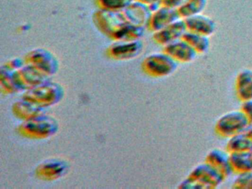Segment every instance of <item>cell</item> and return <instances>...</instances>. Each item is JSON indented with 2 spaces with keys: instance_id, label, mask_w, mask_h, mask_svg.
<instances>
[{
  "instance_id": "cell-11",
  "label": "cell",
  "mask_w": 252,
  "mask_h": 189,
  "mask_svg": "<svg viewBox=\"0 0 252 189\" xmlns=\"http://www.w3.org/2000/svg\"><path fill=\"white\" fill-rule=\"evenodd\" d=\"M187 31L184 19H180L163 29L154 32L153 39L157 44L164 46L181 39Z\"/></svg>"
},
{
  "instance_id": "cell-5",
  "label": "cell",
  "mask_w": 252,
  "mask_h": 189,
  "mask_svg": "<svg viewBox=\"0 0 252 189\" xmlns=\"http://www.w3.org/2000/svg\"><path fill=\"white\" fill-rule=\"evenodd\" d=\"M178 64L175 59L163 51L146 58L143 62V68L150 76L163 78L173 74L178 69Z\"/></svg>"
},
{
  "instance_id": "cell-22",
  "label": "cell",
  "mask_w": 252,
  "mask_h": 189,
  "mask_svg": "<svg viewBox=\"0 0 252 189\" xmlns=\"http://www.w3.org/2000/svg\"><path fill=\"white\" fill-rule=\"evenodd\" d=\"M182 38L193 47L198 55L205 54L209 51L210 47L209 36L187 31Z\"/></svg>"
},
{
  "instance_id": "cell-21",
  "label": "cell",
  "mask_w": 252,
  "mask_h": 189,
  "mask_svg": "<svg viewBox=\"0 0 252 189\" xmlns=\"http://www.w3.org/2000/svg\"><path fill=\"white\" fill-rule=\"evenodd\" d=\"M44 107L33 103L30 100H24L17 102L14 106V113L17 116L28 120L37 115H42Z\"/></svg>"
},
{
  "instance_id": "cell-1",
  "label": "cell",
  "mask_w": 252,
  "mask_h": 189,
  "mask_svg": "<svg viewBox=\"0 0 252 189\" xmlns=\"http://www.w3.org/2000/svg\"><path fill=\"white\" fill-rule=\"evenodd\" d=\"M222 176L206 162L196 165L178 188L184 189H216L224 181Z\"/></svg>"
},
{
  "instance_id": "cell-25",
  "label": "cell",
  "mask_w": 252,
  "mask_h": 189,
  "mask_svg": "<svg viewBox=\"0 0 252 189\" xmlns=\"http://www.w3.org/2000/svg\"><path fill=\"white\" fill-rule=\"evenodd\" d=\"M231 187L237 189H252V170L238 174L233 181Z\"/></svg>"
},
{
  "instance_id": "cell-9",
  "label": "cell",
  "mask_w": 252,
  "mask_h": 189,
  "mask_svg": "<svg viewBox=\"0 0 252 189\" xmlns=\"http://www.w3.org/2000/svg\"><path fill=\"white\" fill-rule=\"evenodd\" d=\"M180 19L181 18L178 13V9L161 5L160 8L152 13L147 27L150 31L156 32Z\"/></svg>"
},
{
  "instance_id": "cell-16",
  "label": "cell",
  "mask_w": 252,
  "mask_h": 189,
  "mask_svg": "<svg viewBox=\"0 0 252 189\" xmlns=\"http://www.w3.org/2000/svg\"><path fill=\"white\" fill-rule=\"evenodd\" d=\"M235 93L240 102L252 100V69L245 68L236 76Z\"/></svg>"
},
{
  "instance_id": "cell-28",
  "label": "cell",
  "mask_w": 252,
  "mask_h": 189,
  "mask_svg": "<svg viewBox=\"0 0 252 189\" xmlns=\"http://www.w3.org/2000/svg\"><path fill=\"white\" fill-rule=\"evenodd\" d=\"M23 62L21 60V59H14V60L11 61V62H8L7 63L5 67L8 68V69H11V70L14 71L15 69H20V67H23Z\"/></svg>"
},
{
  "instance_id": "cell-23",
  "label": "cell",
  "mask_w": 252,
  "mask_h": 189,
  "mask_svg": "<svg viewBox=\"0 0 252 189\" xmlns=\"http://www.w3.org/2000/svg\"><path fill=\"white\" fill-rule=\"evenodd\" d=\"M208 0H187L178 9L181 19H185L203 13L207 6Z\"/></svg>"
},
{
  "instance_id": "cell-4",
  "label": "cell",
  "mask_w": 252,
  "mask_h": 189,
  "mask_svg": "<svg viewBox=\"0 0 252 189\" xmlns=\"http://www.w3.org/2000/svg\"><path fill=\"white\" fill-rule=\"evenodd\" d=\"M64 91L60 84L46 82L27 90L23 98L42 107L55 104L63 97Z\"/></svg>"
},
{
  "instance_id": "cell-19",
  "label": "cell",
  "mask_w": 252,
  "mask_h": 189,
  "mask_svg": "<svg viewBox=\"0 0 252 189\" xmlns=\"http://www.w3.org/2000/svg\"><path fill=\"white\" fill-rule=\"evenodd\" d=\"M230 164L234 174H243L252 170V152L230 154Z\"/></svg>"
},
{
  "instance_id": "cell-6",
  "label": "cell",
  "mask_w": 252,
  "mask_h": 189,
  "mask_svg": "<svg viewBox=\"0 0 252 189\" xmlns=\"http://www.w3.org/2000/svg\"><path fill=\"white\" fill-rule=\"evenodd\" d=\"M25 62L47 75H53L58 69V61L49 50L35 49L26 56Z\"/></svg>"
},
{
  "instance_id": "cell-27",
  "label": "cell",
  "mask_w": 252,
  "mask_h": 189,
  "mask_svg": "<svg viewBox=\"0 0 252 189\" xmlns=\"http://www.w3.org/2000/svg\"><path fill=\"white\" fill-rule=\"evenodd\" d=\"M187 1V0H161V5L171 8L178 9Z\"/></svg>"
},
{
  "instance_id": "cell-17",
  "label": "cell",
  "mask_w": 252,
  "mask_h": 189,
  "mask_svg": "<svg viewBox=\"0 0 252 189\" xmlns=\"http://www.w3.org/2000/svg\"><path fill=\"white\" fill-rule=\"evenodd\" d=\"M67 171V165L64 161L52 159L41 164L36 170L38 176L45 180H55L63 177Z\"/></svg>"
},
{
  "instance_id": "cell-30",
  "label": "cell",
  "mask_w": 252,
  "mask_h": 189,
  "mask_svg": "<svg viewBox=\"0 0 252 189\" xmlns=\"http://www.w3.org/2000/svg\"><path fill=\"white\" fill-rule=\"evenodd\" d=\"M245 132H246V134H247L248 137H249V139H250L252 142V125L249 126V128H247V130H246Z\"/></svg>"
},
{
  "instance_id": "cell-13",
  "label": "cell",
  "mask_w": 252,
  "mask_h": 189,
  "mask_svg": "<svg viewBox=\"0 0 252 189\" xmlns=\"http://www.w3.org/2000/svg\"><path fill=\"white\" fill-rule=\"evenodd\" d=\"M204 162L215 168L224 180L232 174L230 164V154L226 150L218 148L212 149L206 155Z\"/></svg>"
},
{
  "instance_id": "cell-14",
  "label": "cell",
  "mask_w": 252,
  "mask_h": 189,
  "mask_svg": "<svg viewBox=\"0 0 252 189\" xmlns=\"http://www.w3.org/2000/svg\"><path fill=\"white\" fill-rule=\"evenodd\" d=\"M122 13L129 23L142 27L147 26L153 13L147 4L136 0L131 1Z\"/></svg>"
},
{
  "instance_id": "cell-31",
  "label": "cell",
  "mask_w": 252,
  "mask_h": 189,
  "mask_svg": "<svg viewBox=\"0 0 252 189\" xmlns=\"http://www.w3.org/2000/svg\"><path fill=\"white\" fill-rule=\"evenodd\" d=\"M130 1H134V0H130Z\"/></svg>"
},
{
  "instance_id": "cell-12",
  "label": "cell",
  "mask_w": 252,
  "mask_h": 189,
  "mask_svg": "<svg viewBox=\"0 0 252 189\" xmlns=\"http://www.w3.org/2000/svg\"><path fill=\"white\" fill-rule=\"evenodd\" d=\"M163 51L167 53L178 63L192 62L198 55L193 47L183 38L164 46Z\"/></svg>"
},
{
  "instance_id": "cell-24",
  "label": "cell",
  "mask_w": 252,
  "mask_h": 189,
  "mask_svg": "<svg viewBox=\"0 0 252 189\" xmlns=\"http://www.w3.org/2000/svg\"><path fill=\"white\" fill-rule=\"evenodd\" d=\"M130 0H95V3L102 10L123 11L131 3Z\"/></svg>"
},
{
  "instance_id": "cell-29",
  "label": "cell",
  "mask_w": 252,
  "mask_h": 189,
  "mask_svg": "<svg viewBox=\"0 0 252 189\" xmlns=\"http://www.w3.org/2000/svg\"><path fill=\"white\" fill-rule=\"evenodd\" d=\"M136 1H141V2L147 4V5H150V4H155V3H161V0H136Z\"/></svg>"
},
{
  "instance_id": "cell-8",
  "label": "cell",
  "mask_w": 252,
  "mask_h": 189,
  "mask_svg": "<svg viewBox=\"0 0 252 189\" xmlns=\"http://www.w3.org/2000/svg\"><path fill=\"white\" fill-rule=\"evenodd\" d=\"M14 77L21 90H29L48 81V75L30 64L14 72Z\"/></svg>"
},
{
  "instance_id": "cell-18",
  "label": "cell",
  "mask_w": 252,
  "mask_h": 189,
  "mask_svg": "<svg viewBox=\"0 0 252 189\" xmlns=\"http://www.w3.org/2000/svg\"><path fill=\"white\" fill-rule=\"evenodd\" d=\"M144 34V27L132 25L126 22L111 35L117 41H133L140 39Z\"/></svg>"
},
{
  "instance_id": "cell-26",
  "label": "cell",
  "mask_w": 252,
  "mask_h": 189,
  "mask_svg": "<svg viewBox=\"0 0 252 189\" xmlns=\"http://www.w3.org/2000/svg\"><path fill=\"white\" fill-rule=\"evenodd\" d=\"M243 113L247 117L248 120L252 124V100L242 102L241 108H240Z\"/></svg>"
},
{
  "instance_id": "cell-3",
  "label": "cell",
  "mask_w": 252,
  "mask_h": 189,
  "mask_svg": "<svg viewBox=\"0 0 252 189\" xmlns=\"http://www.w3.org/2000/svg\"><path fill=\"white\" fill-rule=\"evenodd\" d=\"M58 130V123L54 118L47 115H37L26 120L20 126L22 134L33 138L51 137Z\"/></svg>"
},
{
  "instance_id": "cell-7",
  "label": "cell",
  "mask_w": 252,
  "mask_h": 189,
  "mask_svg": "<svg viewBox=\"0 0 252 189\" xmlns=\"http://www.w3.org/2000/svg\"><path fill=\"white\" fill-rule=\"evenodd\" d=\"M94 19L98 29L110 37L115 31L128 22L122 11H110L102 9L94 14Z\"/></svg>"
},
{
  "instance_id": "cell-2",
  "label": "cell",
  "mask_w": 252,
  "mask_h": 189,
  "mask_svg": "<svg viewBox=\"0 0 252 189\" xmlns=\"http://www.w3.org/2000/svg\"><path fill=\"white\" fill-rule=\"evenodd\" d=\"M251 125L241 109L231 110L221 115L215 123V131L222 138L228 139L245 132Z\"/></svg>"
},
{
  "instance_id": "cell-15",
  "label": "cell",
  "mask_w": 252,
  "mask_h": 189,
  "mask_svg": "<svg viewBox=\"0 0 252 189\" xmlns=\"http://www.w3.org/2000/svg\"><path fill=\"white\" fill-rule=\"evenodd\" d=\"M187 31L210 37L216 31V22L206 15L200 13L184 19Z\"/></svg>"
},
{
  "instance_id": "cell-20",
  "label": "cell",
  "mask_w": 252,
  "mask_h": 189,
  "mask_svg": "<svg viewBox=\"0 0 252 189\" xmlns=\"http://www.w3.org/2000/svg\"><path fill=\"white\" fill-rule=\"evenodd\" d=\"M225 150L229 154L237 152H252V142L246 132L240 133L228 139Z\"/></svg>"
},
{
  "instance_id": "cell-10",
  "label": "cell",
  "mask_w": 252,
  "mask_h": 189,
  "mask_svg": "<svg viewBox=\"0 0 252 189\" xmlns=\"http://www.w3.org/2000/svg\"><path fill=\"white\" fill-rule=\"evenodd\" d=\"M143 46L144 44L140 39L117 41L109 47L107 53L110 57L118 60L130 59L140 54L142 51Z\"/></svg>"
}]
</instances>
